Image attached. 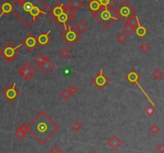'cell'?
Segmentation results:
<instances>
[{
  "mask_svg": "<svg viewBox=\"0 0 164 153\" xmlns=\"http://www.w3.org/2000/svg\"><path fill=\"white\" fill-rule=\"evenodd\" d=\"M107 144H108L113 150H117L119 147L121 146L122 141L116 136H113L107 141Z\"/></svg>",
  "mask_w": 164,
  "mask_h": 153,
  "instance_id": "16",
  "label": "cell"
},
{
  "mask_svg": "<svg viewBox=\"0 0 164 153\" xmlns=\"http://www.w3.org/2000/svg\"><path fill=\"white\" fill-rule=\"evenodd\" d=\"M26 127L40 144L46 143L59 130V126L44 112L38 113Z\"/></svg>",
  "mask_w": 164,
  "mask_h": 153,
  "instance_id": "2",
  "label": "cell"
},
{
  "mask_svg": "<svg viewBox=\"0 0 164 153\" xmlns=\"http://www.w3.org/2000/svg\"><path fill=\"white\" fill-rule=\"evenodd\" d=\"M36 62H38L39 64H42L44 61L46 60V57L43 56V55H39L38 56H37V58L35 59Z\"/></svg>",
  "mask_w": 164,
  "mask_h": 153,
  "instance_id": "29",
  "label": "cell"
},
{
  "mask_svg": "<svg viewBox=\"0 0 164 153\" xmlns=\"http://www.w3.org/2000/svg\"><path fill=\"white\" fill-rule=\"evenodd\" d=\"M86 7L90 12H92L93 14H95L102 8V5L100 4L99 1L98 0H90L87 3Z\"/></svg>",
  "mask_w": 164,
  "mask_h": 153,
  "instance_id": "14",
  "label": "cell"
},
{
  "mask_svg": "<svg viewBox=\"0 0 164 153\" xmlns=\"http://www.w3.org/2000/svg\"><path fill=\"white\" fill-rule=\"evenodd\" d=\"M0 10H1V14H0V19H1V17L3 14H8L13 11V5L9 2H5L0 7Z\"/></svg>",
  "mask_w": 164,
  "mask_h": 153,
  "instance_id": "17",
  "label": "cell"
},
{
  "mask_svg": "<svg viewBox=\"0 0 164 153\" xmlns=\"http://www.w3.org/2000/svg\"><path fill=\"white\" fill-rule=\"evenodd\" d=\"M156 1H158V0H156Z\"/></svg>",
  "mask_w": 164,
  "mask_h": 153,
  "instance_id": "36",
  "label": "cell"
},
{
  "mask_svg": "<svg viewBox=\"0 0 164 153\" xmlns=\"http://www.w3.org/2000/svg\"><path fill=\"white\" fill-rule=\"evenodd\" d=\"M35 69L28 62L25 63L23 66L19 69V74L26 79H30L35 74Z\"/></svg>",
  "mask_w": 164,
  "mask_h": 153,
  "instance_id": "11",
  "label": "cell"
},
{
  "mask_svg": "<svg viewBox=\"0 0 164 153\" xmlns=\"http://www.w3.org/2000/svg\"><path fill=\"white\" fill-rule=\"evenodd\" d=\"M12 5L13 13L26 26H31L48 10V5L43 0H14Z\"/></svg>",
  "mask_w": 164,
  "mask_h": 153,
  "instance_id": "1",
  "label": "cell"
},
{
  "mask_svg": "<svg viewBox=\"0 0 164 153\" xmlns=\"http://www.w3.org/2000/svg\"><path fill=\"white\" fill-rule=\"evenodd\" d=\"M48 153H65V152L63 151H62V150H61V149H60L58 146H55Z\"/></svg>",
  "mask_w": 164,
  "mask_h": 153,
  "instance_id": "28",
  "label": "cell"
},
{
  "mask_svg": "<svg viewBox=\"0 0 164 153\" xmlns=\"http://www.w3.org/2000/svg\"><path fill=\"white\" fill-rule=\"evenodd\" d=\"M50 33V30L47 32V33H42L39 35L38 38H37V41H38V44H40L42 46H45L47 45L48 43H49V41H50V38L48 37L49 35V34Z\"/></svg>",
  "mask_w": 164,
  "mask_h": 153,
  "instance_id": "18",
  "label": "cell"
},
{
  "mask_svg": "<svg viewBox=\"0 0 164 153\" xmlns=\"http://www.w3.org/2000/svg\"><path fill=\"white\" fill-rule=\"evenodd\" d=\"M135 33L138 37H143V36H145L147 35V30L144 26L140 25L139 22H138V26L135 28Z\"/></svg>",
  "mask_w": 164,
  "mask_h": 153,
  "instance_id": "20",
  "label": "cell"
},
{
  "mask_svg": "<svg viewBox=\"0 0 164 153\" xmlns=\"http://www.w3.org/2000/svg\"><path fill=\"white\" fill-rule=\"evenodd\" d=\"M23 44L14 47L13 45V43L11 42L6 44L0 50V55H2V57L4 58L5 60H7V62H11L12 60H14V58L16 57L17 55H19V48L21 47Z\"/></svg>",
  "mask_w": 164,
  "mask_h": 153,
  "instance_id": "6",
  "label": "cell"
},
{
  "mask_svg": "<svg viewBox=\"0 0 164 153\" xmlns=\"http://www.w3.org/2000/svg\"><path fill=\"white\" fill-rule=\"evenodd\" d=\"M27 127L26 125L21 124L18 128H17L16 132H15V136H16L19 139H23L24 137L26 136V133H27Z\"/></svg>",
  "mask_w": 164,
  "mask_h": 153,
  "instance_id": "19",
  "label": "cell"
},
{
  "mask_svg": "<svg viewBox=\"0 0 164 153\" xmlns=\"http://www.w3.org/2000/svg\"><path fill=\"white\" fill-rule=\"evenodd\" d=\"M74 28L76 29V31L79 33H82V32H84V31L87 30V24L83 21V20H80V21L78 22V23L75 25L74 26Z\"/></svg>",
  "mask_w": 164,
  "mask_h": 153,
  "instance_id": "21",
  "label": "cell"
},
{
  "mask_svg": "<svg viewBox=\"0 0 164 153\" xmlns=\"http://www.w3.org/2000/svg\"><path fill=\"white\" fill-rule=\"evenodd\" d=\"M155 108H154V107H152V106H149V107H147V108H146L145 110V112L149 116H151V115L155 113Z\"/></svg>",
  "mask_w": 164,
  "mask_h": 153,
  "instance_id": "25",
  "label": "cell"
},
{
  "mask_svg": "<svg viewBox=\"0 0 164 153\" xmlns=\"http://www.w3.org/2000/svg\"><path fill=\"white\" fill-rule=\"evenodd\" d=\"M37 43H38L37 38L33 34L28 35L22 42V44L30 50H33L34 48L35 47V46L37 45Z\"/></svg>",
  "mask_w": 164,
  "mask_h": 153,
  "instance_id": "12",
  "label": "cell"
},
{
  "mask_svg": "<svg viewBox=\"0 0 164 153\" xmlns=\"http://www.w3.org/2000/svg\"><path fill=\"white\" fill-rule=\"evenodd\" d=\"M152 75H153V76L155 77V79H159L160 77L162 76V72H161V71H160V70L157 69V70H155V72H153Z\"/></svg>",
  "mask_w": 164,
  "mask_h": 153,
  "instance_id": "27",
  "label": "cell"
},
{
  "mask_svg": "<svg viewBox=\"0 0 164 153\" xmlns=\"http://www.w3.org/2000/svg\"><path fill=\"white\" fill-rule=\"evenodd\" d=\"M63 71H64V72H63V73H64V74L71 75V69H69V68H68V69H64Z\"/></svg>",
  "mask_w": 164,
  "mask_h": 153,
  "instance_id": "34",
  "label": "cell"
},
{
  "mask_svg": "<svg viewBox=\"0 0 164 153\" xmlns=\"http://www.w3.org/2000/svg\"><path fill=\"white\" fill-rule=\"evenodd\" d=\"M117 39H118L119 43H123L124 41L126 40V36L124 35L123 33H120L119 35L117 36Z\"/></svg>",
  "mask_w": 164,
  "mask_h": 153,
  "instance_id": "30",
  "label": "cell"
},
{
  "mask_svg": "<svg viewBox=\"0 0 164 153\" xmlns=\"http://www.w3.org/2000/svg\"><path fill=\"white\" fill-rule=\"evenodd\" d=\"M62 38L64 39L70 45H73L75 42L79 40L80 38V34L76 31V29L71 26H68L67 30L62 34Z\"/></svg>",
  "mask_w": 164,
  "mask_h": 153,
  "instance_id": "7",
  "label": "cell"
},
{
  "mask_svg": "<svg viewBox=\"0 0 164 153\" xmlns=\"http://www.w3.org/2000/svg\"><path fill=\"white\" fill-rule=\"evenodd\" d=\"M94 17L105 28H107L114 20L119 18L116 10H114L112 7H102V9L94 14Z\"/></svg>",
  "mask_w": 164,
  "mask_h": 153,
  "instance_id": "3",
  "label": "cell"
},
{
  "mask_svg": "<svg viewBox=\"0 0 164 153\" xmlns=\"http://www.w3.org/2000/svg\"><path fill=\"white\" fill-rule=\"evenodd\" d=\"M83 5V2L82 0H71V1L67 5V7L72 12V13H74V12L76 11H78Z\"/></svg>",
  "mask_w": 164,
  "mask_h": 153,
  "instance_id": "15",
  "label": "cell"
},
{
  "mask_svg": "<svg viewBox=\"0 0 164 153\" xmlns=\"http://www.w3.org/2000/svg\"><path fill=\"white\" fill-rule=\"evenodd\" d=\"M40 67L41 68L43 69V72H46V73H47V72H49V71L54 67V63H53L51 61H50V60H48L47 63H46V62L44 61L42 64H40Z\"/></svg>",
  "mask_w": 164,
  "mask_h": 153,
  "instance_id": "22",
  "label": "cell"
},
{
  "mask_svg": "<svg viewBox=\"0 0 164 153\" xmlns=\"http://www.w3.org/2000/svg\"><path fill=\"white\" fill-rule=\"evenodd\" d=\"M15 87H16V84L14 83V84L8 87L2 92L3 96L7 99V100H9L10 102H13V101H14L17 99V97L19 96V91L15 88Z\"/></svg>",
  "mask_w": 164,
  "mask_h": 153,
  "instance_id": "8",
  "label": "cell"
},
{
  "mask_svg": "<svg viewBox=\"0 0 164 153\" xmlns=\"http://www.w3.org/2000/svg\"><path fill=\"white\" fill-rule=\"evenodd\" d=\"M90 153H96V152H95V151H91Z\"/></svg>",
  "mask_w": 164,
  "mask_h": 153,
  "instance_id": "35",
  "label": "cell"
},
{
  "mask_svg": "<svg viewBox=\"0 0 164 153\" xmlns=\"http://www.w3.org/2000/svg\"><path fill=\"white\" fill-rule=\"evenodd\" d=\"M74 19V13H72L67 7H66V9L64 10V11L62 12L60 15L55 17V18H51L53 21L55 22L60 28L63 29L64 31L67 30L68 26H70V23L73 22Z\"/></svg>",
  "mask_w": 164,
  "mask_h": 153,
  "instance_id": "5",
  "label": "cell"
},
{
  "mask_svg": "<svg viewBox=\"0 0 164 153\" xmlns=\"http://www.w3.org/2000/svg\"><path fill=\"white\" fill-rule=\"evenodd\" d=\"M135 29V28L134 26H132L131 24L129 23H127L126 24H125V26H123V31L125 32V33L127 34V35H130L131 32H133Z\"/></svg>",
  "mask_w": 164,
  "mask_h": 153,
  "instance_id": "23",
  "label": "cell"
},
{
  "mask_svg": "<svg viewBox=\"0 0 164 153\" xmlns=\"http://www.w3.org/2000/svg\"><path fill=\"white\" fill-rule=\"evenodd\" d=\"M139 79H140V77H139V75H138L135 72V71H131V72H130V73H129L127 75H126V79H127V80H128L130 83H131V84H134V83H135V84H137V85L138 86V87H139L141 91H142V92H143V93L145 95V96L147 97V98L148 100L150 101V103H151L153 106H155V103H153V101L151 100L150 97L148 96V95L147 94V92H146V91L143 90V88L142 87H141L140 84H138V80Z\"/></svg>",
  "mask_w": 164,
  "mask_h": 153,
  "instance_id": "9",
  "label": "cell"
},
{
  "mask_svg": "<svg viewBox=\"0 0 164 153\" xmlns=\"http://www.w3.org/2000/svg\"><path fill=\"white\" fill-rule=\"evenodd\" d=\"M143 48H141V49H142L144 52H146V51L150 48V47H149V45H148L147 43H143Z\"/></svg>",
  "mask_w": 164,
  "mask_h": 153,
  "instance_id": "32",
  "label": "cell"
},
{
  "mask_svg": "<svg viewBox=\"0 0 164 153\" xmlns=\"http://www.w3.org/2000/svg\"><path fill=\"white\" fill-rule=\"evenodd\" d=\"M157 150L159 153H164V143H160L158 145Z\"/></svg>",
  "mask_w": 164,
  "mask_h": 153,
  "instance_id": "31",
  "label": "cell"
},
{
  "mask_svg": "<svg viewBox=\"0 0 164 153\" xmlns=\"http://www.w3.org/2000/svg\"><path fill=\"white\" fill-rule=\"evenodd\" d=\"M160 128L159 127H158L156 124H154L152 125L151 127H150V132L152 133L153 135H156L158 133V132H159Z\"/></svg>",
  "mask_w": 164,
  "mask_h": 153,
  "instance_id": "26",
  "label": "cell"
},
{
  "mask_svg": "<svg viewBox=\"0 0 164 153\" xmlns=\"http://www.w3.org/2000/svg\"><path fill=\"white\" fill-rule=\"evenodd\" d=\"M66 9V7L64 5L60 3V2H57L55 6H53V7L50 10V19L51 18H55L58 17L59 15L62 14V12L64 11V10Z\"/></svg>",
  "mask_w": 164,
  "mask_h": 153,
  "instance_id": "13",
  "label": "cell"
},
{
  "mask_svg": "<svg viewBox=\"0 0 164 153\" xmlns=\"http://www.w3.org/2000/svg\"><path fill=\"white\" fill-rule=\"evenodd\" d=\"M70 94H71V92H68V91L67 90V91H63V92H62V96L64 99H67L70 96Z\"/></svg>",
  "mask_w": 164,
  "mask_h": 153,
  "instance_id": "33",
  "label": "cell"
},
{
  "mask_svg": "<svg viewBox=\"0 0 164 153\" xmlns=\"http://www.w3.org/2000/svg\"><path fill=\"white\" fill-rule=\"evenodd\" d=\"M109 79L107 76H105L103 74L102 70H100L99 73L92 79L93 84L97 87L98 88L102 89L108 83H109Z\"/></svg>",
  "mask_w": 164,
  "mask_h": 153,
  "instance_id": "10",
  "label": "cell"
},
{
  "mask_svg": "<svg viewBox=\"0 0 164 153\" xmlns=\"http://www.w3.org/2000/svg\"><path fill=\"white\" fill-rule=\"evenodd\" d=\"M116 12L119 17L124 22H127L135 17L136 10L127 1H123L116 9Z\"/></svg>",
  "mask_w": 164,
  "mask_h": 153,
  "instance_id": "4",
  "label": "cell"
},
{
  "mask_svg": "<svg viewBox=\"0 0 164 153\" xmlns=\"http://www.w3.org/2000/svg\"><path fill=\"white\" fill-rule=\"evenodd\" d=\"M71 127L73 128V130H74V131H75V132H79V130L81 129L82 125L79 122H78V121H75V122H74V124H72Z\"/></svg>",
  "mask_w": 164,
  "mask_h": 153,
  "instance_id": "24",
  "label": "cell"
}]
</instances>
